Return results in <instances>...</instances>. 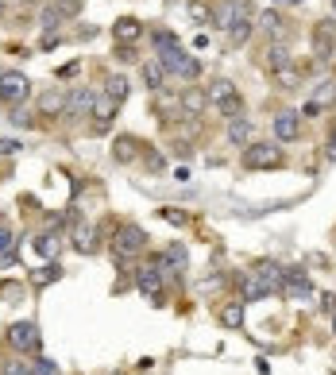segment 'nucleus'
Segmentation results:
<instances>
[{"label":"nucleus","mask_w":336,"mask_h":375,"mask_svg":"<svg viewBox=\"0 0 336 375\" xmlns=\"http://www.w3.org/2000/svg\"><path fill=\"white\" fill-rule=\"evenodd\" d=\"M155 54H159V62H162V70L167 74H174V78H186V81H193L201 74V62L193 59V54H186V47H182V39L174 35V31H155Z\"/></svg>","instance_id":"nucleus-1"},{"label":"nucleus","mask_w":336,"mask_h":375,"mask_svg":"<svg viewBox=\"0 0 336 375\" xmlns=\"http://www.w3.org/2000/svg\"><path fill=\"white\" fill-rule=\"evenodd\" d=\"M209 105H217V112L220 117H228V120H236V117H244V97H240V89H236V81H228V78H212L209 81Z\"/></svg>","instance_id":"nucleus-2"},{"label":"nucleus","mask_w":336,"mask_h":375,"mask_svg":"<svg viewBox=\"0 0 336 375\" xmlns=\"http://www.w3.org/2000/svg\"><path fill=\"white\" fill-rule=\"evenodd\" d=\"M28 97H31V78L23 70H0V101L20 109Z\"/></svg>","instance_id":"nucleus-3"},{"label":"nucleus","mask_w":336,"mask_h":375,"mask_svg":"<svg viewBox=\"0 0 336 375\" xmlns=\"http://www.w3.org/2000/svg\"><path fill=\"white\" fill-rule=\"evenodd\" d=\"M4 340L16 348V352H31V356H39V348H43V337H39L35 321H12L8 333H4Z\"/></svg>","instance_id":"nucleus-4"},{"label":"nucleus","mask_w":336,"mask_h":375,"mask_svg":"<svg viewBox=\"0 0 336 375\" xmlns=\"http://www.w3.org/2000/svg\"><path fill=\"white\" fill-rule=\"evenodd\" d=\"M244 167L248 170H278L282 167V151L275 143H248L244 148Z\"/></svg>","instance_id":"nucleus-5"},{"label":"nucleus","mask_w":336,"mask_h":375,"mask_svg":"<svg viewBox=\"0 0 336 375\" xmlns=\"http://www.w3.org/2000/svg\"><path fill=\"white\" fill-rule=\"evenodd\" d=\"M112 248H116V256H136V251H143L147 248V232H143V225H136V221H124L116 228V240H112Z\"/></svg>","instance_id":"nucleus-6"},{"label":"nucleus","mask_w":336,"mask_h":375,"mask_svg":"<svg viewBox=\"0 0 336 375\" xmlns=\"http://www.w3.org/2000/svg\"><path fill=\"white\" fill-rule=\"evenodd\" d=\"M329 105H336V78H325L321 85L309 93V101H306V109H301V112H306V117H317V112H325Z\"/></svg>","instance_id":"nucleus-7"},{"label":"nucleus","mask_w":336,"mask_h":375,"mask_svg":"<svg viewBox=\"0 0 336 375\" xmlns=\"http://www.w3.org/2000/svg\"><path fill=\"white\" fill-rule=\"evenodd\" d=\"M162 279H167V275H162V267L159 263H147L143 271L136 275V287L143 290L151 302H162Z\"/></svg>","instance_id":"nucleus-8"},{"label":"nucleus","mask_w":336,"mask_h":375,"mask_svg":"<svg viewBox=\"0 0 336 375\" xmlns=\"http://www.w3.org/2000/svg\"><path fill=\"white\" fill-rule=\"evenodd\" d=\"M70 244H73V251H81V256H93L97 251V225L93 221H73Z\"/></svg>","instance_id":"nucleus-9"},{"label":"nucleus","mask_w":336,"mask_h":375,"mask_svg":"<svg viewBox=\"0 0 336 375\" xmlns=\"http://www.w3.org/2000/svg\"><path fill=\"white\" fill-rule=\"evenodd\" d=\"M282 294L294 298V302H309V298H313V282H309V275L286 271V275H282Z\"/></svg>","instance_id":"nucleus-10"},{"label":"nucleus","mask_w":336,"mask_h":375,"mask_svg":"<svg viewBox=\"0 0 336 375\" xmlns=\"http://www.w3.org/2000/svg\"><path fill=\"white\" fill-rule=\"evenodd\" d=\"M336 51V20H321L313 28V54L317 59H329Z\"/></svg>","instance_id":"nucleus-11"},{"label":"nucleus","mask_w":336,"mask_h":375,"mask_svg":"<svg viewBox=\"0 0 336 375\" xmlns=\"http://www.w3.org/2000/svg\"><path fill=\"white\" fill-rule=\"evenodd\" d=\"M275 136H278L282 143L301 140V117H298V112H290V109L275 112Z\"/></svg>","instance_id":"nucleus-12"},{"label":"nucleus","mask_w":336,"mask_h":375,"mask_svg":"<svg viewBox=\"0 0 336 375\" xmlns=\"http://www.w3.org/2000/svg\"><path fill=\"white\" fill-rule=\"evenodd\" d=\"M159 267H162V275H186V267H190V256H186L182 244H170V248L159 256Z\"/></svg>","instance_id":"nucleus-13"},{"label":"nucleus","mask_w":336,"mask_h":375,"mask_svg":"<svg viewBox=\"0 0 336 375\" xmlns=\"http://www.w3.org/2000/svg\"><path fill=\"white\" fill-rule=\"evenodd\" d=\"M228 143H236V148H248V143H256V124H251L248 117L228 120Z\"/></svg>","instance_id":"nucleus-14"},{"label":"nucleus","mask_w":336,"mask_h":375,"mask_svg":"<svg viewBox=\"0 0 336 375\" xmlns=\"http://www.w3.org/2000/svg\"><path fill=\"white\" fill-rule=\"evenodd\" d=\"M116 109H120V105L112 101V97L97 93V101H93V120H97V128H93V132H104V128L112 124V117H116Z\"/></svg>","instance_id":"nucleus-15"},{"label":"nucleus","mask_w":336,"mask_h":375,"mask_svg":"<svg viewBox=\"0 0 336 375\" xmlns=\"http://www.w3.org/2000/svg\"><path fill=\"white\" fill-rule=\"evenodd\" d=\"M112 35H116L120 47H132L139 35H143V23L136 20V16H124V20H116V28H112Z\"/></svg>","instance_id":"nucleus-16"},{"label":"nucleus","mask_w":336,"mask_h":375,"mask_svg":"<svg viewBox=\"0 0 336 375\" xmlns=\"http://www.w3.org/2000/svg\"><path fill=\"white\" fill-rule=\"evenodd\" d=\"M93 101H97V93H89V89H73V93L66 97V112H70V117L93 112Z\"/></svg>","instance_id":"nucleus-17"},{"label":"nucleus","mask_w":336,"mask_h":375,"mask_svg":"<svg viewBox=\"0 0 336 375\" xmlns=\"http://www.w3.org/2000/svg\"><path fill=\"white\" fill-rule=\"evenodd\" d=\"M128 93H132V85H128L124 74H109V81H104V97H112L116 105L128 101Z\"/></svg>","instance_id":"nucleus-18"},{"label":"nucleus","mask_w":336,"mask_h":375,"mask_svg":"<svg viewBox=\"0 0 336 375\" xmlns=\"http://www.w3.org/2000/svg\"><path fill=\"white\" fill-rule=\"evenodd\" d=\"M178 105H182V112H190V117H201L205 105H209V97H205L201 89H186V93L178 97Z\"/></svg>","instance_id":"nucleus-19"},{"label":"nucleus","mask_w":336,"mask_h":375,"mask_svg":"<svg viewBox=\"0 0 336 375\" xmlns=\"http://www.w3.org/2000/svg\"><path fill=\"white\" fill-rule=\"evenodd\" d=\"M143 81H147V89H162V85H167V70H162L159 59L143 62Z\"/></svg>","instance_id":"nucleus-20"},{"label":"nucleus","mask_w":336,"mask_h":375,"mask_svg":"<svg viewBox=\"0 0 336 375\" xmlns=\"http://www.w3.org/2000/svg\"><path fill=\"white\" fill-rule=\"evenodd\" d=\"M39 109H43L47 117H59V112H66V97H62V93H54V89H51V93H43V97H39Z\"/></svg>","instance_id":"nucleus-21"},{"label":"nucleus","mask_w":336,"mask_h":375,"mask_svg":"<svg viewBox=\"0 0 336 375\" xmlns=\"http://www.w3.org/2000/svg\"><path fill=\"white\" fill-rule=\"evenodd\" d=\"M35 251L43 259H54V256H59V236H54V232H39L35 236Z\"/></svg>","instance_id":"nucleus-22"},{"label":"nucleus","mask_w":336,"mask_h":375,"mask_svg":"<svg viewBox=\"0 0 336 375\" xmlns=\"http://www.w3.org/2000/svg\"><path fill=\"white\" fill-rule=\"evenodd\" d=\"M217 317H220L224 329H240V325H244V306H240V302H232V306H224Z\"/></svg>","instance_id":"nucleus-23"},{"label":"nucleus","mask_w":336,"mask_h":375,"mask_svg":"<svg viewBox=\"0 0 336 375\" xmlns=\"http://www.w3.org/2000/svg\"><path fill=\"white\" fill-rule=\"evenodd\" d=\"M267 66L275 70H282V66H290V51H286V47H278V43H270V51H267Z\"/></svg>","instance_id":"nucleus-24"},{"label":"nucleus","mask_w":336,"mask_h":375,"mask_svg":"<svg viewBox=\"0 0 336 375\" xmlns=\"http://www.w3.org/2000/svg\"><path fill=\"white\" fill-rule=\"evenodd\" d=\"M275 78H278V85L294 89V85H298V81H301V66H298V62H290V66H282Z\"/></svg>","instance_id":"nucleus-25"},{"label":"nucleus","mask_w":336,"mask_h":375,"mask_svg":"<svg viewBox=\"0 0 336 375\" xmlns=\"http://www.w3.org/2000/svg\"><path fill=\"white\" fill-rule=\"evenodd\" d=\"M59 279H62V267H54V263L31 275V282H35V287H51V282H59Z\"/></svg>","instance_id":"nucleus-26"},{"label":"nucleus","mask_w":336,"mask_h":375,"mask_svg":"<svg viewBox=\"0 0 336 375\" xmlns=\"http://www.w3.org/2000/svg\"><path fill=\"white\" fill-rule=\"evenodd\" d=\"M159 217H162L167 225H174V228L190 225V213H182V209H174V206H162V209H159Z\"/></svg>","instance_id":"nucleus-27"},{"label":"nucleus","mask_w":336,"mask_h":375,"mask_svg":"<svg viewBox=\"0 0 336 375\" xmlns=\"http://www.w3.org/2000/svg\"><path fill=\"white\" fill-rule=\"evenodd\" d=\"M228 39H232V47L248 43V39H251V20H240V23H232V31H228Z\"/></svg>","instance_id":"nucleus-28"},{"label":"nucleus","mask_w":336,"mask_h":375,"mask_svg":"<svg viewBox=\"0 0 336 375\" xmlns=\"http://www.w3.org/2000/svg\"><path fill=\"white\" fill-rule=\"evenodd\" d=\"M54 12H59V20H73V16H81V0H59Z\"/></svg>","instance_id":"nucleus-29"},{"label":"nucleus","mask_w":336,"mask_h":375,"mask_svg":"<svg viewBox=\"0 0 336 375\" xmlns=\"http://www.w3.org/2000/svg\"><path fill=\"white\" fill-rule=\"evenodd\" d=\"M278 28H282L278 12H263V16H259V31H263V35H278Z\"/></svg>","instance_id":"nucleus-30"},{"label":"nucleus","mask_w":336,"mask_h":375,"mask_svg":"<svg viewBox=\"0 0 336 375\" xmlns=\"http://www.w3.org/2000/svg\"><path fill=\"white\" fill-rule=\"evenodd\" d=\"M12 228H8L4 221H0V259H12Z\"/></svg>","instance_id":"nucleus-31"},{"label":"nucleus","mask_w":336,"mask_h":375,"mask_svg":"<svg viewBox=\"0 0 336 375\" xmlns=\"http://www.w3.org/2000/svg\"><path fill=\"white\" fill-rule=\"evenodd\" d=\"M31 375H59V368H54L51 360H43V356H35V360H31Z\"/></svg>","instance_id":"nucleus-32"},{"label":"nucleus","mask_w":336,"mask_h":375,"mask_svg":"<svg viewBox=\"0 0 336 375\" xmlns=\"http://www.w3.org/2000/svg\"><path fill=\"white\" fill-rule=\"evenodd\" d=\"M136 155V140H116V159H132Z\"/></svg>","instance_id":"nucleus-33"},{"label":"nucleus","mask_w":336,"mask_h":375,"mask_svg":"<svg viewBox=\"0 0 336 375\" xmlns=\"http://www.w3.org/2000/svg\"><path fill=\"white\" fill-rule=\"evenodd\" d=\"M59 43H62V35H59V31H47V39H43L39 47H43V51H54Z\"/></svg>","instance_id":"nucleus-34"},{"label":"nucleus","mask_w":336,"mask_h":375,"mask_svg":"<svg viewBox=\"0 0 336 375\" xmlns=\"http://www.w3.org/2000/svg\"><path fill=\"white\" fill-rule=\"evenodd\" d=\"M325 155L336 162V124H332V132H329V148H325Z\"/></svg>","instance_id":"nucleus-35"},{"label":"nucleus","mask_w":336,"mask_h":375,"mask_svg":"<svg viewBox=\"0 0 336 375\" xmlns=\"http://www.w3.org/2000/svg\"><path fill=\"white\" fill-rule=\"evenodd\" d=\"M4 375H31V368H23V364H8Z\"/></svg>","instance_id":"nucleus-36"},{"label":"nucleus","mask_w":336,"mask_h":375,"mask_svg":"<svg viewBox=\"0 0 336 375\" xmlns=\"http://www.w3.org/2000/svg\"><path fill=\"white\" fill-rule=\"evenodd\" d=\"M78 66H81V62H70V66H59V78H73V74H78Z\"/></svg>","instance_id":"nucleus-37"},{"label":"nucleus","mask_w":336,"mask_h":375,"mask_svg":"<svg viewBox=\"0 0 336 375\" xmlns=\"http://www.w3.org/2000/svg\"><path fill=\"white\" fill-rule=\"evenodd\" d=\"M0 151L12 155V151H20V143H16V140H0Z\"/></svg>","instance_id":"nucleus-38"},{"label":"nucleus","mask_w":336,"mask_h":375,"mask_svg":"<svg viewBox=\"0 0 336 375\" xmlns=\"http://www.w3.org/2000/svg\"><path fill=\"white\" fill-rule=\"evenodd\" d=\"M332 333H336V306H332Z\"/></svg>","instance_id":"nucleus-39"},{"label":"nucleus","mask_w":336,"mask_h":375,"mask_svg":"<svg viewBox=\"0 0 336 375\" xmlns=\"http://www.w3.org/2000/svg\"><path fill=\"white\" fill-rule=\"evenodd\" d=\"M332 16H336V0H332Z\"/></svg>","instance_id":"nucleus-40"},{"label":"nucleus","mask_w":336,"mask_h":375,"mask_svg":"<svg viewBox=\"0 0 336 375\" xmlns=\"http://www.w3.org/2000/svg\"><path fill=\"white\" fill-rule=\"evenodd\" d=\"M0 12H4V0H0Z\"/></svg>","instance_id":"nucleus-41"},{"label":"nucleus","mask_w":336,"mask_h":375,"mask_svg":"<svg viewBox=\"0 0 336 375\" xmlns=\"http://www.w3.org/2000/svg\"><path fill=\"white\" fill-rule=\"evenodd\" d=\"M278 4H282V0H278ZM294 4H298V0H294Z\"/></svg>","instance_id":"nucleus-42"}]
</instances>
